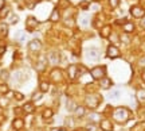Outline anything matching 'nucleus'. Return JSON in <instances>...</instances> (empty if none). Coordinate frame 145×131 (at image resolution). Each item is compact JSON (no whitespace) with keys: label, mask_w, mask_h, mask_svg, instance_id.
I'll return each mask as SVG.
<instances>
[{"label":"nucleus","mask_w":145,"mask_h":131,"mask_svg":"<svg viewBox=\"0 0 145 131\" xmlns=\"http://www.w3.org/2000/svg\"><path fill=\"white\" fill-rule=\"evenodd\" d=\"M141 27L145 28V18H142V21H141Z\"/></svg>","instance_id":"nucleus-40"},{"label":"nucleus","mask_w":145,"mask_h":131,"mask_svg":"<svg viewBox=\"0 0 145 131\" xmlns=\"http://www.w3.org/2000/svg\"><path fill=\"white\" fill-rule=\"evenodd\" d=\"M59 61H61V54L58 52H50L47 54V62L50 64V65L55 66V65L59 64Z\"/></svg>","instance_id":"nucleus-5"},{"label":"nucleus","mask_w":145,"mask_h":131,"mask_svg":"<svg viewBox=\"0 0 145 131\" xmlns=\"http://www.w3.org/2000/svg\"><path fill=\"white\" fill-rule=\"evenodd\" d=\"M0 105H1V107H4V105H8V100L4 99V97H1V99H0Z\"/></svg>","instance_id":"nucleus-33"},{"label":"nucleus","mask_w":145,"mask_h":131,"mask_svg":"<svg viewBox=\"0 0 145 131\" xmlns=\"http://www.w3.org/2000/svg\"><path fill=\"white\" fill-rule=\"evenodd\" d=\"M5 120V116L4 115H0V123H3Z\"/></svg>","instance_id":"nucleus-41"},{"label":"nucleus","mask_w":145,"mask_h":131,"mask_svg":"<svg viewBox=\"0 0 145 131\" xmlns=\"http://www.w3.org/2000/svg\"><path fill=\"white\" fill-rule=\"evenodd\" d=\"M74 114H75V116H77V118H83V116H85V114H86V108H85L83 105H79V107H77V108H75Z\"/></svg>","instance_id":"nucleus-17"},{"label":"nucleus","mask_w":145,"mask_h":131,"mask_svg":"<svg viewBox=\"0 0 145 131\" xmlns=\"http://www.w3.org/2000/svg\"><path fill=\"white\" fill-rule=\"evenodd\" d=\"M88 118H89V120L91 122V123H94L93 120H98V119H99V115L97 114V112H91V114H89Z\"/></svg>","instance_id":"nucleus-27"},{"label":"nucleus","mask_w":145,"mask_h":131,"mask_svg":"<svg viewBox=\"0 0 145 131\" xmlns=\"http://www.w3.org/2000/svg\"><path fill=\"white\" fill-rule=\"evenodd\" d=\"M130 118H132V114H130V111L126 108V107H118V108H116L113 111V119L118 124H124L126 122L129 120Z\"/></svg>","instance_id":"nucleus-1"},{"label":"nucleus","mask_w":145,"mask_h":131,"mask_svg":"<svg viewBox=\"0 0 145 131\" xmlns=\"http://www.w3.org/2000/svg\"><path fill=\"white\" fill-rule=\"evenodd\" d=\"M0 35L4 38L8 35V24L7 23H0Z\"/></svg>","instance_id":"nucleus-18"},{"label":"nucleus","mask_w":145,"mask_h":131,"mask_svg":"<svg viewBox=\"0 0 145 131\" xmlns=\"http://www.w3.org/2000/svg\"><path fill=\"white\" fill-rule=\"evenodd\" d=\"M52 116H54V111L51 108H46V110H43V112H42V118L43 119H50Z\"/></svg>","instance_id":"nucleus-19"},{"label":"nucleus","mask_w":145,"mask_h":131,"mask_svg":"<svg viewBox=\"0 0 145 131\" xmlns=\"http://www.w3.org/2000/svg\"><path fill=\"white\" fill-rule=\"evenodd\" d=\"M65 24L69 26V27H71V26H74V21H71V19H66V21H65Z\"/></svg>","instance_id":"nucleus-34"},{"label":"nucleus","mask_w":145,"mask_h":131,"mask_svg":"<svg viewBox=\"0 0 145 131\" xmlns=\"http://www.w3.org/2000/svg\"><path fill=\"white\" fill-rule=\"evenodd\" d=\"M85 73L86 72V69L82 66H79V65H70L67 68V74H69V79H71V80H77L78 77H79V74L81 73Z\"/></svg>","instance_id":"nucleus-3"},{"label":"nucleus","mask_w":145,"mask_h":131,"mask_svg":"<svg viewBox=\"0 0 145 131\" xmlns=\"http://www.w3.org/2000/svg\"><path fill=\"white\" fill-rule=\"evenodd\" d=\"M15 115L18 116V115H22V112H24V111H23V108H15Z\"/></svg>","instance_id":"nucleus-36"},{"label":"nucleus","mask_w":145,"mask_h":131,"mask_svg":"<svg viewBox=\"0 0 145 131\" xmlns=\"http://www.w3.org/2000/svg\"><path fill=\"white\" fill-rule=\"evenodd\" d=\"M51 131H67L66 128H62V127H57V128H52Z\"/></svg>","instance_id":"nucleus-39"},{"label":"nucleus","mask_w":145,"mask_h":131,"mask_svg":"<svg viewBox=\"0 0 145 131\" xmlns=\"http://www.w3.org/2000/svg\"><path fill=\"white\" fill-rule=\"evenodd\" d=\"M46 64H47V60H46V58H40V60H39V62H38V66H36V69H38V70H44Z\"/></svg>","instance_id":"nucleus-22"},{"label":"nucleus","mask_w":145,"mask_h":131,"mask_svg":"<svg viewBox=\"0 0 145 131\" xmlns=\"http://www.w3.org/2000/svg\"><path fill=\"white\" fill-rule=\"evenodd\" d=\"M99 127H101V130H102V131H113V124H112V122L108 120V119L101 120Z\"/></svg>","instance_id":"nucleus-11"},{"label":"nucleus","mask_w":145,"mask_h":131,"mask_svg":"<svg viewBox=\"0 0 145 131\" xmlns=\"http://www.w3.org/2000/svg\"><path fill=\"white\" fill-rule=\"evenodd\" d=\"M90 74L94 80H102L106 74V66H94L91 70H90Z\"/></svg>","instance_id":"nucleus-4"},{"label":"nucleus","mask_w":145,"mask_h":131,"mask_svg":"<svg viewBox=\"0 0 145 131\" xmlns=\"http://www.w3.org/2000/svg\"><path fill=\"white\" fill-rule=\"evenodd\" d=\"M109 96H110V97H118V96H120V92H118V91H113V92L109 95Z\"/></svg>","instance_id":"nucleus-35"},{"label":"nucleus","mask_w":145,"mask_h":131,"mask_svg":"<svg viewBox=\"0 0 145 131\" xmlns=\"http://www.w3.org/2000/svg\"><path fill=\"white\" fill-rule=\"evenodd\" d=\"M130 12H132V15L135 16V18H144V15H145V11L142 10L141 7H137V5L132 7V8H130Z\"/></svg>","instance_id":"nucleus-10"},{"label":"nucleus","mask_w":145,"mask_h":131,"mask_svg":"<svg viewBox=\"0 0 145 131\" xmlns=\"http://www.w3.org/2000/svg\"><path fill=\"white\" fill-rule=\"evenodd\" d=\"M138 66H141V68H145V57H141L140 60H138Z\"/></svg>","instance_id":"nucleus-32"},{"label":"nucleus","mask_w":145,"mask_h":131,"mask_svg":"<svg viewBox=\"0 0 145 131\" xmlns=\"http://www.w3.org/2000/svg\"><path fill=\"white\" fill-rule=\"evenodd\" d=\"M4 7V0H0V10Z\"/></svg>","instance_id":"nucleus-42"},{"label":"nucleus","mask_w":145,"mask_h":131,"mask_svg":"<svg viewBox=\"0 0 145 131\" xmlns=\"http://www.w3.org/2000/svg\"><path fill=\"white\" fill-rule=\"evenodd\" d=\"M86 54H88V57L90 60H97L99 57V50L98 49H94V47H90V49H88Z\"/></svg>","instance_id":"nucleus-13"},{"label":"nucleus","mask_w":145,"mask_h":131,"mask_svg":"<svg viewBox=\"0 0 145 131\" xmlns=\"http://www.w3.org/2000/svg\"><path fill=\"white\" fill-rule=\"evenodd\" d=\"M8 91H10V88H8V85L5 84V83L0 84V95H7Z\"/></svg>","instance_id":"nucleus-24"},{"label":"nucleus","mask_w":145,"mask_h":131,"mask_svg":"<svg viewBox=\"0 0 145 131\" xmlns=\"http://www.w3.org/2000/svg\"><path fill=\"white\" fill-rule=\"evenodd\" d=\"M50 77L54 83H59V81H62L63 79V74H62V70L59 68H54L51 70V73H50Z\"/></svg>","instance_id":"nucleus-7"},{"label":"nucleus","mask_w":145,"mask_h":131,"mask_svg":"<svg viewBox=\"0 0 145 131\" xmlns=\"http://www.w3.org/2000/svg\"><path fill=\"white\" fill-rule=\"evenodd\" d=\"M38 24H39V22L36 21L34 16H28V18H27L26 27H27V30H28V31H34L36 27H38Z\"/></svg>","instance_id":"nucleus-8"},{"label":"nucleus","mask_w":145,"mask_h":131,"mask_svg":"<svg viewBox=\"0 0 145 131\" xmlns=\"http://www.w3.org/2000/svg\"><path fill=\"white\" fill-rule=\"evenodd\" d=\"M95 130H97V127H95L94 123H90V124L86 126V131H95Z\"/></svg>","instance_id":"nucleus-29"},{"label":"nucleus","mask_w":145,"mask_h":131,"mask_svg":"<svg viewBox=\"0 0 145 131\" xmlns=\"http://www.w3.org/2000/svg\"><path fill=\"white\" fill-rule=\"evenodd\" d=\"M112 84H113V83H112V80L106 79V77H104L102 80H99V87H101L102 89H109L110 87H112Z\"/></svg>","instance_id":"nucleus-14"},{"label":"nucleus","mask_w":145,"mask_h":131,"mask_svg":"<svg viewBox=\"0 0 145 131\" xmlns=\"http://www.w3.org/2000/svg\"><path fill=\"white\" fill-rule=\"evenodd\" d=\"M59 19H61V16H59V10H58V8H54L51 12V15H50V21H51L52 23H57V22H59Z\"/></svg>","instance_id":"nucleus-16"},{"label":"nucleus","mask_w":145,"mask_h":131,"mask_svg":"<svg viewBox=\"0 0 145 131\" xmlns=\"http://www.w3.org/2000/svg\"><path fill=\"white\" fill-rule=\"evenodd\" d=\"M8 77H10V72H8L7 69H3V70L0 72V79L3 80V81H7Z\"/></svg>","instance_id":"nucleus-23"},{"label":"nucleus","mask_w":145,"mask_h":131,"mask_svg":"<svg viewBox=\"0 0 145 131\" xmlns=\"http://www.w3.org/2000/svg\"><path fill=\"white\" fill-rule=\"evenodd\" d=\"M12 127H14V130H16V131L22 130V128L24 127V122H23V119H22V118H15L14 122H12Z\"/></svg>","instance_id":"nucleus-12"},{"label":"nucleus","mask_w":145,"mask_h":131,"mask_svg":"<svg viewBox=\"0 0 145 131\" xmlns=\"http://www.w3.org/2000/svg\"><path fill=\"white\" fill-rule=\"evenodd\" d=\"M124 30L126 32H132L133 30H135V24H133V23H129V22H126L125 26H124Z\"/></svg>","instance_id":"nucleus-25"},{"label":"nucleus","mask_w":145,"mask_h":131,"mask_svg":"<svg viewBox=\"0 0 145 131\" xmlns=\"http://www.w3.org/2000/svg\"><path fill=\"white\" fill-rule=\"evenodd\" d=\"M5 49H7V47H5L4 45H0V56H1V54L5 52Z\"/></svg>","instance_id":"nucleus-38"},{"label":"nucleus","mask_w":145,"mask_h":131,"mask_svg":"<svg viewBox=\"0 0 145 131\" xmlns=\"http://www.w3.org/2000/svg\"><path fill=\"white\" fill-rule=\"evenodd\" d=\"M23 111L26 112V114H32V112H35V105L32 101L30 103H26V104L23 105Z\"/></svg>","instance_id":"nucleus-15"},{"label":"nucleus","mask_w":145,"mask_h":131,"mask_svg":"<svg viewBox=\"0 0 145 131\" xmlns=\"http://www.w3.org/2000/svg\"><path fill=\"white\" fill-rule=\"evenodd\" d=\"M42 96H43V93H42L40 91H38V92H35V93L32 95V100L35 101V100H40Z\"/></svg>","instance_id":"nucleus-28"},{"label":"nucleus","mask_w":145,"mask_h":131,"mask_svg":"<svg viewBox=\"0 0 145 131\" xmlns=\"http://www.w3.org/2000/svg\"><path fill=\"white\" fill-rule=\"evenodd\" d=\"M40 49H42V43L40 41H38V39H34V41H31V42L28 43V50L30 52H40Z\"/></svg>","instance_id":"nucleus-9"},{"label":"nucleus","mask_w":145,"mask_h":131,"mask_svg":"<svg viewBox=\"0 0 145 131\" xmlns=\"http://www.w3.org/2000/svg\"><path fill=\"white\" fill-rule=\"evenodd\" d=\"M48 88H50V84H48L47 81H40V83H39V91H40L42 93H43V92H47Z\"/></svg>","instance_id":"nucleus-20"},{"label":"nucleus","mask_w":145,"mask_h":131,"mask_svg":"<svg viewBox=\"0 0 145 131\" xmlns=\"http://www.w3.org/2000/svg\"><path fill=\"white\" fill-rule=\"evenodd\" d=\"M99 34H101V37L104 38H108L109 34H110V26H105L101 28V31H99Z\"/></svg>","instance_id":"nucleus-21"},{"label":"nucleus","mask_w":145,"mask_h":131,"mask_svg":"<svg viewBox=\"0 0 145 131\" xmlns=\"http://www.w3.org/2000/svg\"><path fill=\"white\" fill-rule=\"evenodd\" d=\"M142 80H144V83H145V72L142 73Z\"/></svg>","instance_id":"nucleus-43"},{"label":"nucleus","mask_w":145,"mask_h":131,"mask_svg":"<svg viewBox=\"0 0 145 131\" xmlns=\"http://www.w3.org/2000/svg\"><path fill=\"white\" fill-rule=\"evenodd\" d=\"M14 96H15L16 100H23V99H24V96H23L20 92H14Z\"/></svg>","instance_id":"nucleus-30"},{"label":"nucleus","mask_w":145,"mask_h":131,"mask_svg":"<svg viewBox=\"0 0 145 131\" xmlns=\"http://www.w3.org/2000/svg\"><path fill=\"white\" fill-rule=\"evenodd\" d=\"M85 100H86V105L90 110H95L99 105V103H101V96L97 93H89L85 97Z\"/></svg>","instance_id":"nucleus-2"},{"label":"nucleus","mask_w":145,"mask_h":131,"mask_svg":"<svg viewBox=\"0 0 145 131\" xmlns=\"http://www.w3.org/2000/svg\"><path fill=\"white\" fill-rule=\"evenodd\" d=\"M118 3H120V0H110V7H112V8H116V7L118 5Z\"/></svg>","instance_id":"nucleus-31"},{"label":"nucleus","mask_w":145,"mask_h":131,"mask_svg":"<svg viewBox=\"0 0 145 131\" xmlns=\"http://www.w3.org/2000/svg\"><path fill=\"white\" fill-rule=\"evenodd\" d=\"M66 105H67V110L69 111H75V108H77V107H75V103H74L72 100H70V99L66 101Z\"/></svg>","instance_id":"nucleus-26"},{"label":"nucleus","mask_w":145,"mask_h":131,"mask_svg":"<svg viewBox=\"0 0 145 131\" xmlns=\"http://www.w3.org/2000/svg\"><path fill=\"white\" fill-rule=\"evenodd\" d=\"M120 50L117 46H114V45H109L108 46V50H106V57L108 58H112V60H114V58H118L120 57Z\"/></svg>","instance_id":"nucleus-6"},{"label":"nucleus","mask_w":145,"mask_h":131,"mask_svg":"<svg viewBox=\"0 0 145 131\" xmlns=\"http://www.w3.org/2000/svg\"><path fill=\"white\" fill-rule=\"evenodd\" d=\"M81 8H85V10H86V8H89V3H88V1H81Z\"/></svg>","instance_id":"nucleus-37"}]
</instances>
